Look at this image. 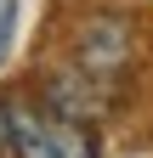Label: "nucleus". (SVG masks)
I'll use <instances>...</instances> for the list:
<instances>
[{
	"instance_id": "1",
	"label": "nucleus",
	"mask_w": 153,
	"mask_h": 158,
	"mask_svg": "<svg viewBox=\"0 0 153 158\" xmlns=\"http://www.w3.org/2000/svg\"><path fill=\"white\" fill-rule=\"evenodd\" d=\"M6 118H11V152L17 158H97L91 124L57 113L51 102L11 96V102H6Z\"/></svg>"
},
{
	"instance_id": "2",
	"label": "nucleus",
	"mask_w": 153,
	"mask_h": 158,
	"mask_svg": "<svg viewBox=\"0 0 153 158\" xmlns=\"http://www.w3.org/2000/svg\"><path fill=\"white\" fill-rule=\"evenodd\" d=\"M125 56H130V34H125V23H113V17H102V23H91L80 34V68L113 79L125 68Z\"/></svg>"
},
{
	"instance_id": "3",
	"label": "nucleus",
	"mask_w": 153,
	"mask_h": 158,
	"mask_svg": "<svg viewBox=\"0 0 153 158\" xmlns=\"http://www.w3.org/2000/svg\"><path fill=\"white\" fill-rule=\"evenodd\" d=\"M11 152V118H6V107H0V158Z\"/></svg>"
}]
</instances>
